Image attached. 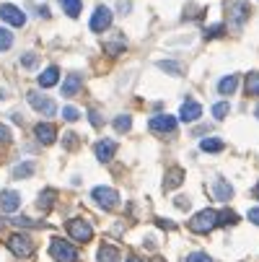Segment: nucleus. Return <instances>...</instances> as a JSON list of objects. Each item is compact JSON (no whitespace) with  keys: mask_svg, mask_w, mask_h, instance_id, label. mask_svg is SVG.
Wrapping results in <instances>:
<instances>
[{"mask_svg":"<svg viewBox=\"0 0 259 262\" xmlns=\"http://www.w3.org/2000/svg\"><path fill=\"white\" fill-rule=\"evenodd\" d=\"M50 254H52L57 262H78V249L73 247L70 242L57 239V236L50 242Z\"/></svg>","mask_w":259,"mask_h":262,"instance_id":"1","label":"nucleus"},{"mask_svg":"<svg viewBox=\"0 0 259 262\" xmlns=\"http://www.w3.org/2000/svg\"><path fill=\"white\" fill-rule=\"evenodd\" d=\"M67 234H70V239L73 242H81V244H88L91 239H93V229H91V223L88 221H83V218H73V221H67Z\"/></svg>","mask_w":259,"mask_h":262,"instance_id":"2","label":"nucleus"},{"mask_svg":"<svg viewBox=\"0 0 259 262\" xmlns=\"http://www.w3.org/2000/svg\"><path fill=\"white\" fill-rule=\"evenodd\" d=\"M215 226H218V213L210 210V208L200 210V213L190 221V229H192L195 234H207V231H213Z\"/></svg>","mask_w":259,"mask_h":262,"instance_id":"3","label":"nucleus"},{"mask_svg":"<svg viewBox=\"0 0 259 262\" xmlns=\"http://www.w3.org/2000/svg\"><path fill=\"white\" fill-rule=\"evenodd\" d=\"M26 99H29V104H31L36 112H39V115H44V117H55V115H57V104H55L50 96H44V94H39V91H29Z\"/></svg>","mask_w":259,"mask_h":262,"instance_id":"4","label":"nucleus"},{"mask_svg":"<svg viewBox=\"0 0 259 262\" xmlns=\"http://www.w3.org/2000/svg\"><path fill=\"white\" fill-rule=\"evenodd\" d=\"M91 198H93L104 210H114V208L120 205V195H117V190H112V187H93Z\"/></svg>","mask_w":259,"mask_h":262,"instance_id":"5","label":"nucleus"},{"mask_svg":"<svg viewBox=\"0 0 259 262\" xmlns=\"http://www.w3.org/2000/svg\"><path fill=\"white\" fill-rule=\"evenodd\" d=\"M226 13H228V21L233 29H241L246 24V16H249V6L246 3H239V0H231L226 6Z\"/></svg>","mask_w":259,"mask_h":262,"instance_id":"6","label":"nucleus"},{"mask_svg":"<svg viewBox=\"0 0 259 262\" xmlns=\"http://www.w3.org/2000/svg\"><path fill=\"white\" fill-rule=\"evenodd\" d=\"M91 31H96V34H101V31H106L109 26H112V11H109L106 6H99L96 11H93V16H91Z\"/></svg>","mask_w":259,"mask_h":262,"instance_id":"7","label":"nucleus"},{"mask_svg":"<svg viewBox=\"0 0 259 262\" xmlns=\"http://www.w3.org/2000/svg\"><path fill=\"white\" fill-rule=\"evenodd\" d=\"M8 249H11L16 257H29V254L34 252V242H31L29 236H23V234H13V236L8 239Z\"/></svg>","mask_w":259,"mask_h":262,"instance_id":"8","label":"nucleus"},{"mask_svg":"<svg viewBox=\"0 0 259 262\" xmlns=\"http://www.w3.org/2000/svg\"><path fill=\"white\" fill-rule=\"evenodd\" d=\"M0 18H3L6 24H11V26H16V29H21L26 24V16L13 3H3V6H0Z\"/></svg>","mask_w":259,"mask_h":262,"instance_id":"9","label":"nucleus"},{"mask_svg":"<svg viewBox=\"0 0 259 262\" xmlns=\"http://www.w3.org/2000/svg\"><path fill=\"white\" fill-rule=\"evenodd\" d=\"M93 154H96V159H99L101 164L112 161V159H114V154H117V143H114V140H109V138H104V140H99V143H96Z\"/></svg>","mask_w":259,"mask_h":262,"instance_id":"10","label":"nucleus"},{"mask_svg":"<svg viewBox=\"0 0 259 262\" xmlns=\"http://www.w3.org/2000/svg\"><path fill=\"white\" fill-rule=\"evenodd\" d=\"M34 135H36V140H39L42 145H52L57 140V130H55L52 122H39L34 127Z\"/></svg>","mask_w":259,"mask_h":262,"instance_id":"11","label":"nucleus"},{"mask_svg":"<svg viewBox=\"0 0 259 262\" xmlns=\"http://www.w3.org/2000/svg\"><path fill=\"white\" fill-rule=\"evenodd\" d=\"M151 130L153 133H161V135H169V133L176 130V120L169 117V115H158V117L151 120Z\"/></svg>","mask_w":259,"mask_h":262,"instance_id":"12","label":"nucleus"},{"mask_svg":"<svg viewBox=\"0 0 259 262\" xmlns=\"http://www.w3.org/2000/svg\"><path fill=\"white\" fill-rule=\"evenodd\" d=\"M200 115H202V106H200L197 101H192V99H187V101L181 104V109H179L181 122H195Z\"/></svg>","mask_w":259,"mask_h":262,"instance_id":"13","label":"nucleus"},{"mask_svg":"<svg viewBox=\"0 0 259 262\" xmlns=\"http://www.w3.org/2000/svg\"><path fill=\"white\" fill-rule=\"evenodd\" d=\"M18 205H21V198H18L16 190H3L0 192V210L13 213V210H18Z\"/></svg>","mask_w":259,"mask_h":262,"instance_id":"14","label":"nucleus"},{"mask_svg":"<svg viewBox=\"0 0 259 262\" xmlns=\"http://www.w3.org/2000/svg\"><path fill=\"white\" fill-rule=\"evenodd\" d=\"M213 198H215V200H220V203L231 200V198H233L231 184H228L226 179H218V182H215V187H213Z\"/></svg>","mask_w":259,"mask_h":262,"instance_id":"15","label":"nucleus"},{"mask_svg":"<svg viewBox=\"0 0 259 262\" xmlns=\"http://www.w3.org/2000/svg\"><path fill=\"white\" fill-rule=\"evenodd\" d=\"M184 182V169H179V166H171L169 169V174H166V179H163V190H176V187Z\"/></svg>","mask_w":259,"mask_h":262,"instance_id":"16","label":"nucleus"},{"mask_svg":"<svg viewBox=\"0 0 259 262\" xmlns=\"http://www.w3.org/2000/svg\"><path fill=\"white\" fill-rule=\"evenodd\" d=\"M78 91H81V76L78 73H70L62 83V96H76Z\"/></svg>","mask_w":259,"mask_h":262,"instance_id":"17","label":"nucleus"},{"mask_svg":"<svg viewBox=\"0 0 259 262\" xmlns=\"http://www.w3.org/2000/svg\"><path fill=\"white\" fill-rule=\"evenodd\" d=\"M57 81H60V68H57V65H50L42 76H39V86H42V89H50V86H55Z\"/></svg>","mask_w":259,"mask_h":262,"instance_id":"18","label":"nucleus"},{"mask_svg":"<svg viewBox=\"0 0 259 262\" xmlns=\"http://www.w3.org/2000/svg\"><path fill=\"white\" fill-rule=\"evenodd\" d=\"M96 259H99V262H120V249L112 247V244H101Z\"/></svg>","mask_w":259,"mask_h":262,"instance_id":"19","label":"nucleus"},{"mask_svg":"<svg viewBox=\"0 0 259 262\" xmlns=\"http://www.w3.org/2000/svg\"><path fill=\"white\" fill-rule=\"evenodd\" d=\"M55 190H42V195H39V200H36V208H39V213H50L52 210V205H55Z\"/></svg>","mask_w":259,"mask_h":262,"instance_id":"20","label":"nucleus"},{"mask_svg":"<svg viewBox=\"0 0 259 262\" xmlns=\"http://www.w3.org/2000/svg\"><path fill=\"white\" fill-rule=\"evenodd\" d=\"M236 89H239V78L236 76H226V78H220V83H218V91L223 96H231Z\"/></svg>","mask_w":259,"mask_h":262,"instance_id":"21","label":"nucleus"},{"mask_svg":"<svg viewBox=\"0 0 259 262\" xmlns=\"http://www.w3.org/2000/svg\"><path fill=\"white\" fill-rule=\"evenodd\" d=\"M60 6H62V11H65L70 18H78L81 11H83V3H81V0H60Z\"/></svg>","mask_w":259,"mask_h":262,"instance_id":"22","label":"nucleus"},{"mask_svg":"<svg viewBox=\"0 0 259 262\" xmlns=\"http://www.w3.org/2000/svg\"><path fill=\"white\" fill-rule=\"evenodd\" d=\"M200 148L205 154H220L223 151V140H218V138H207V140H202L200 143Z\"/></svg>","mask_w":259,"mask_h":262,"instance_id":"23","label":"nucleus"},{"mask_svg":"<svg viewBox=\"0 0 259 262\" xmlns=\"http://www.w3.org/2000/svg\"><path fill=\"white\" fill-rule=\"evenodd\" d=\"M218 223H220V226H236L239 215H236L233 210H220V213H218Z\"/></svg>","mask_w":259,"mask_h":262,"instance_id":"24","label":"nucleus"},{"mask_svg":"<svg viewBox=\"0 0 259 262\" xmlns=\"http://www.w3.org/2000/svg\"><path fill=\"white\" fill-rule=\"evenodd\" d=\"M31 174H34V164H29V161H26V164H18V166L11 171L13 179H26V177H31Z\"/></svg>","mask_w":259,"mask_h":262,"instance_id":"25","label":"nucleus"},{"mask_svg":"<svg viewBox=\"0 0 259 262\" xmlns=\"http://www.w3.org/2000/svg\"><path fill=\"white\" fill-rule=\"evenodd\" d=\"M246 94L249 96H259V73H249L246 76Z\"/></svg>","mask_w":259,"mask_h":262,"instance_id":"26","label":"nucleus"},{"mask_svg":"<svg viewBox=\"0 0 259 262\" xmlns=\"http://www.w3.org/2000/svg\"><path fill=\"white\" fill-rule=\"evenodd\" d=\"M13 47V34L8 29H0V52H6Z\"/></svg>","mask_w":259,"mask_h":262,"instance_id":"27","label":"nucleus"},{"mask_svg":"<svg viewBox=\"0 0 259 262\" xmlns=\"http://www.w3.org/2000/svg\"><path fill=\"white\" fill-rule=\"evenodd\" d=\"M228 112H231V104H228V101H218V104L213 106V117H215V120H223Z\"/></svg>","mask_w":259,"mask_h":262,"instance_id":"28","label":"nucleus"},{"mask_svg":"<svg viewBox=\"0 0 259 262\" xmlns=\"http://www.w3.org/2000/svg\"><path fill=\"white\" fill-rule=\"evenodd\" d=\"M11 223H13V226H26V229H39V226H44V223L34 221V218H11Z\"/></svg>","mask_w":259,"mask_h":262,"instance_id":"29","label":"nucleus"},{"mask_svg":"<svg viewBox=\"0 0 259 262\" xmlns=\"http://www.w3.org/2000/svg\"><path fill=\"white\" fill-rule=\"evenodd\" d=\"M130 125H132L130 115H122V117H117V120H114V130H117V133H127V130H130Z\"/></svg>","mask_w":259,"mask_h":262,"instance_id":"30","label":"nucleus"},{"mask_svg":"<svg viewBox=\"0 0 259 262\" xmlns=\"http://www.w3.org/2000/svg\"><path fill=\"white\" fill-rule=\"evenodd\" d=\"M158 68H161V70H166V73H171V76H181V68H179L176 62H171V60H161V62H158Z\"/></svg>","mask_w":259,"mask_h":262,"instance_id":"31","label":"nucleus"},{"mask_svg":"<svg viewBox=\"0 0 259 262\" xmlns=\"http://www.w3.org/2000/svg\"><path fill=\"white\" fill-rule=\"evenodd\" d=\"M122 50H125V42H122V36H117L114 42H106V52H109V55H120Z\"/></svg>","mask_w":259,"mask_h":262,"instance_id":"32","label":"nucleus"},{"mask_svg":"<svg viewBox=\"0 0 259 262\" xmlns=\"http://www.w3.org/2000/svg\"><path fill=\"white\" fill-rule=\"evenodd\" d=\"M62 117H65L67 122H76V120L81 117V112H78L76 106H65V109H62Z\"/></svg>","mask_w":259,"mask_h":262,"instance_id":"33","label":"nucleus"},{"mask_svg":"<svg viewBox=\"0 0 259 262\" xmlns=\"http://www.w3.org/2000/svg\"><path fill=\"white\" fill-rule=\"evenodd\" d=\"M187 262H213V259H210V254H205V252H192V254L187 257Z\"/></svg>","mask_w":259,"mask_h":262,"instance_id":"34","label":"nucleus"},{"mask_svg":"<svg viewBox=\"0 0 259 262\" xmlns=\"http://www.w3.org/2000/svg\"><path fill=\"white\" fill-rule=\"evenodd\" d=\"M21 65H23V68H36V55L26 52V55L21 57Z\"/></svg>","mask_w":259,"mask_h":262,"instance_id":"35","label":"nucleus"},{"mask_svg":"<svg viewBox=\"0 0 259 262\" xmlns=\"http://www.w3.org/2000/svg\"><path fill=\"white\" fill-rule=\"evenodd\" d=\"M3 143H11V127L8 125H0V145Z\"/></svg>","mask_w":259,"mask_h":262,"instance_id":"36","label":"nucleus"},{"mask_svg":"<svg viewBox=\"0 0 259 262\" xmlns=\"http://www.w3.org/2000/svg\"><path fill=\"white\" fill-rule=\"evenodd\" d=\"M246 218L254 223V226H259V208H251V210L246 213Z\"/></svg>","mask_w":259,"mask_h":262,"instance_id":"37","label":"nucleus"},{"mask_svg":"<svg viewBox=\"0 0 259 262\" xmlns=\"http://www.w3.org/2000/svg\"><path fill=\"white\" fill-rule=\"evenodd\" d=\"M218 34H223V26H213V29H207V31H205V39H213V36H218Z\"/></svg>","mask_w":259,"mask_h":262,"instance_id":"38","label":"nucleus"},{"mask_svg":"<svg viewBox=\"0 0 259 262\" xmlns=\"http://www.w3.org/2000/svg\"><path fill=\"white\" fill-rule=\"evenodd\" d=\"M88 117H91V125H93V127H101V115H99V112L91 109V112H88Z\"/></svg>","mask_w":259,"mask_h":262,"instance_id":"39","label":"nucleus"},{"mask_svg":"<svg viewBox=\"0 0 259 262\" xmlns=\"http://www.w3.org/2000/svg\"><path fill=\"white\" fill-rule=\"evenodd\" d=\"M76 143H78V138L73 135V133H67V135H65V145H67V148H73V145H76Z\"/></svg>","mask_w":259,"mask_h":262,"instance_id":"40","label":"nucleus"},{"mask_svg":"<svg viewBox=\"0 0 259 262\" xmlns=\"http://www.w3.org/2000/svg\"><path fill=\"white\" fill-rule=\"evenodd\" d=\"M156 223H158V226H161V229H176V226H174V223H171V221H163V218H158Z\"/></svg>","mask_w":259,"mask_h":262,"instance_id":"41","label":"nucleus"},{"mask_svg":"<svg viewBox=\"0 0 259 262\" xmlns=\"http://www.w3.org/2000/svg\"><path fill=\"white\" fill-rule=\"evenodd\" d=\"M176 205H179V208H190V200H187V198H176Z\"/></svg>","mask_w":259,"mask_h":262,"instance_id":"42","label":"nucleus"},{"mask_svg":"<svg viewBox=\"0 0 259 262\" xmlns=\"http://www.w3.org/2000/svg\"><path fill=\"white\" fill-rule=\"evenodd\" d=\"M251 192H254V198L259 200V182H256V187H254V190H251Z\"/></svg>","mask_w":259,"mask_h":262,"instance_id":"43","label":"nucleus"},{"mask_svg":"<svg viewBox=\"0 0 259 262\" xmlns=\"http://www.w3.org/2000/svg\"><path fill=\"white\" fill-rule=\"evenodd\" d=\"M127 262H143V259H140V257H135V254H132V257H127Z\"/></svg>","mask_w":259,"mask_h":262,"instance_id":"44","label":"nucleus"},{"mask_svg":"<svg viewBox=\"0 0 259 262\" xmlns=\"http://www.w3.org/2000/svg\"><path fill=\"white\" fill-rule=\"evenodd\" d=\"M6 229V218H0V231H3Z\"/></svg>","mask_w":259,"mask_h":262,"instance_id":"45","label":"nucleus"},{"mask_svg":"<svg viewBox=\"0 0 259 262\" xmlns=\"http://www.w3.org/2000/svg\"><path fill=\"white\" fill-rule=\"evenodd\" d=\"M254 115H256V120H259V104H256V109H254Z\"/></svg>","mask_w":259,"mask_h":262,"instance_id":"46","label":"nucleus"}]
</instances>
